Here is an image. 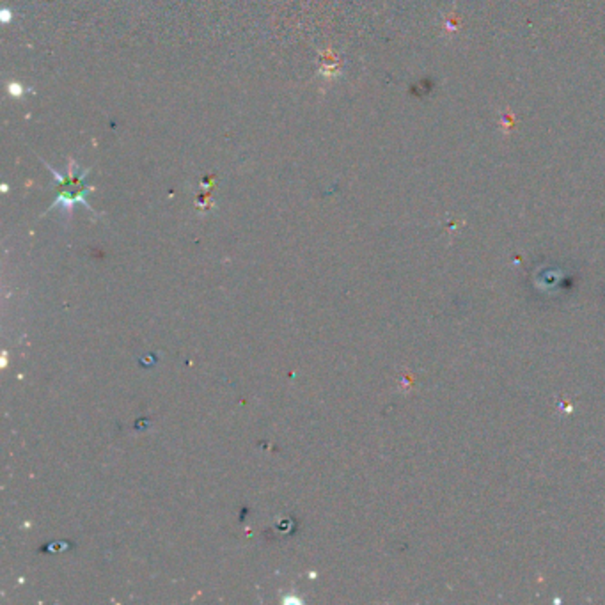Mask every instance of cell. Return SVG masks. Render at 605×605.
<instances>
[{
  "instance_id": "6da1fadb",
  "label": "cell",
  "mask_w": 605,
  "mask_h": 605,
  "mask_svg": "<svg viewBox=\"0 0 605 605\" xmlns=\"http://www.w3.org/2000/svg\"><path fill=\"white\" fill-rule=\"evenodd\" d=\"M52 174H54L55 181L59 183V195L57 199H55V204L54 206H62L66 211L73 210V206L77 204V202H80V204H86V194L91 191V188H87L86 186V178L87 174H89V171H84V169H77V163L70 162V165H68V172L66 174H61V172L54 171L50 167ZM89 208V206H87Z\"/></svg>"
}]
</instances>
